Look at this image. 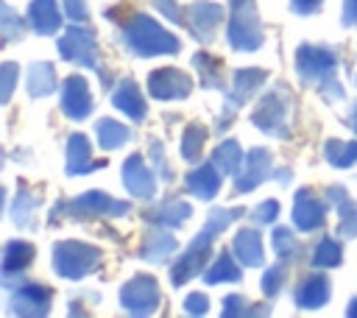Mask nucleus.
I'll return each instance as SVG.
<instances>
[{
  "label": "nucleus",
  "instance_id": "8fccbe9b",
  "mask_svg": "<svg viewBox=\"0 0 357 318\" xmlns=\"http://www.w3.org/2000/svg\"><path fill=\"white\" fill-rule=\"evenodd\" d=\"M343 25H357V0L343 3Z\"/></svg>",
  "mask_w": 357,
  "mask_h": 318
},
{
  "label": "nucleus",
  "instance_id": "4468645a",
  "mask_svg": "<svg viewBox=\"0 0 357 318\" xmlns=\"http://www.w3.org/2000/svg\"><path fill=\"white\" fill-rule=\"evenodd\" d=\"M220 22H223V6H218V3L201 0L187 8V28L198 42H212Z\"/></svg>",
  "mask_w": 357,
  "mask_h": 318
},
{
  "label": "nucleus",
  "instance_id": "bb28decb",
  "mask_svg": "<svg viewBox=\"0 0 357 318\" xmlns=\"http://www.w3.org/2000/svg\"><path fill=\"white\" fill-rule=\"evenodd\" d=\"M25 89L31 98H47L56 89V67L50 61H33L25 75Z\"/></svg>",
  "mask_w": 357,
  "mask_h": 318
},
{
  "label": "nucleus",
  "instance_id": "f704fd0d",
  "mask_svg": "<svg viewBox=\"0 0 357 318\" xmlns=\"http://www.w3.org/2000/svg\"><path fill=\"white\" fill-rule=\"evenodd\" d=\"M22 33H25L22 17H20L8 3H3V6H0V36H3V42H6V45H8V42H17Z\"/></svg>",
  "mask_w": 357,
  "mask_h": 318
},
{
  "label": "nucleus",
  "instance_id": "f8f14e48",
  "mask_svg": "<svg viewBox=\"0 0 357 318\" xmlns=\"http://www.w3.org/2000/svg\"><path fill=\"white\" fill-rule=\"evenodd\" d=\"M148 92L156 100H184L192 92V81L176 67H159L148 75Z\"/></svg>",
  "mask_w": 357,
  "mask_h": 318
},
{
  "label": "nucleus",
  "instance_id": "39448f33",
  "mask_svg": "<svg viewBox=\"0 0 357 318\" xmlns=\"http://www.w3.org/2000/svg\"><path fill=\"white\" fill-rule=\"evenodd\" d=\"M100 248L81 240H59L53 245V271L61 279L78 282L100 268Z\"/></svg>",
  "mask_w": 357,
  "mask_h": 318
},
{
  "label": "nucleus",
  "instance_id": "4be33fe9",
  "mask_svg": "<svg viewBox=\"0 0 357 318\" xmlns=\"http://www.w3.org/2000/svg\"><path fill=\"white\" fill-rule=\"evenodd\" d=\"M231 251L234 257L245 265V268H259L262 259H265V248H262V237L257 229L245 226L234 234V243H231Z\"/></svg>",
  "mask_w": 357,
  "mask_h": 318
},
{
  "label": "nucleus",
  "instance_id": "5fc2aeb1",
  "mask_svg": "<svg viewBox=\"0 0 357 318\" xmlns=\"http://www.w3.org/2000/svg\"><path fill=\"white\" fill-rule=\"evenodd\" d=\"M354 84H357V78H354Z\"/></svg>",
  "mask_w": 357,
  "mask_h": 318
},
{
  "label": "nucleus",
  "instance_id": "6e6552de",
  "mask_svg": "<svg viewBox=\"0 0 357 318\" xmlns=\"http://www.w3.org/2000/svg\"><path fill=\"white\" fill-rule=\"evenodd\" d=\"M215 237H218V234H212L209 229H201V232L192 237V243L178 254V259H176L173 268H170V282H173V287H181V285H187L190 279H195L198 273L206 271V262H209V257H212V243H215Z\"/></svg>",
  "mask_w": 357,
  "mask_h": 318
},
{
  "label": "nucleus",
  "instance_id": "7c9ffc66",
  "mask_svg": "<svg viewBox=\"0 0 357 318\" xmlns=\"http://www.w3.org/2000/svg\"><path fill=\"white\" fill-rule=\"evenodd\" d=\"M240 265H237V259H231V254L229 251H220L218 257H215V262L204 271V282L206 285H223V282H240Z\"/></svg>",
  "mask_w": 357,
  "mask_h": 318
},
{
  "label": "nucleus",
  "instance_id": "ea45409f",
  "mask_svg": "<svg viewBox=\"0 0 357 318\" xmlns=\"http://www.w3.org/2000/svg\"><path fill=\"white\" fill-rule=\"evenodd\" d=\"M271 245H273V254L276 257H284V259H290L296 254V248H298L290 226H276L273 234H271Z\"/></svg>",
  "mask_w": 357,
  "mask_h": 318
},
{
  "label": "nucleus",
  "instance_id": "de8ad7c7",
  "mask_svg": "<svg viewBox=\"0 0 357 318\" xmlns=\"http://www.w3.org/2000/svg\"><path fill=\"white\" fill-rule=\"evenodd\" d=\"M61 3H64V14H67V20H73V22H84V20L89 17L84 0H61Z\"/></svg>",
  "mask_w": 357,
  "mask_h": 318
},
{
  "label": "nucleus",
  "instance_id": "f03ea898",
  "mask_svg": "<svg viewBox=\"0 0 357 318\" xmlns=\"http://www.w3.org/2000/svg\"><path fill=\"white\" fill-rule=\"evenodd\" d=\"M296 73L304 84L318 86L326 98H343V86L337 81V53L326 45H301L296 50Z\"/></svg>",
  "mask_w": 357,
  "mask_h": 318
},
{
  "label": "nucleus",
  "instance_id": "a211bd4d",
  "mask_svg": "<svg viewBox=\"0 0 357 318\" xmlns=\"http://www.w3.org/2000/svg\"><path fill=\"white\" fill-rule=\"evenodd\" d=\"M64 156H67V165H64L67 176H84V173H95V170L106 167L103 159H92V145H89L86 134H70Z\"/></svg>",
  "mask_w": 357,
  "mask_h": 318
},
{
  "label": "nucleus",
  "instance_id": "423d86ee",
  "mask_svg": "<svg viewBox=\"0 0 357 318\" xmlns=\"http://www.w3.org/2000/svg\"><path fill=\"white\" fill-rule=\"evenodd\" d=\"M226 39L234 50L251 53L262 47V25L257 14L254 0H229V22H226Z\"/></svg>",
  "mask_w": 357,
  "mask_h": 318
},
{
  "label": "nucleus",
  "instance_id": "4c0bfd02",
  "mask_svg": "<svg viewBox=\"0 0 357 318\" xmlns=\"http://www.w3.org/2000/svg\"><path fill=\"white\" fill-rule=\"evenodd\" d=\"M287 265H290V259H279L276 265H271L265 273H262V293L268 296V298H273V296H279V290H282V285H284V279H287Z\"/></svg>",
  "mask_w": 357,
  "mask_h": 318
},
{
  "label": "nucleus",
  "instance_id": "1a4fd4ad",
  "mask_svg": "<svg viewBox=\"0 0 357 318\" xmlns=\"http://www.w3.org/2000/svg\"><path fill=\"white\" fill-rule=\"evenodd\" d=\"M59 53H61L67 61H75V64L89 67V70H95V73L103 75L98 42H95V33H92L89 28H81V25L67 28L64 36H59Z\"/></svg>",
  "mask_w": 357,
  "mask_h": 318
},
{
  "label": "nucleus",
  "instance_id": "cd10ccee",
  "mask_svg": "<svg viewBox=\"0 0 357 318\" xmlns=\"http://www.w3.org/2000/svg\"><path fill=\"white\" fill-rule=\"evenodd\" d=\"M212 162H215V167H218L223 176H237L240 167H243V162H245L240 142H237V139H223V142L212 151Z\"/></svg>",
  "mask_w": 357,
  "mask_h": 318
},
{
  "label": "nucleus",
  "instance_id": "0eeeda50",
  "mask_svg": "<svg viewBox=\"0 0 357 318\" xmlns=\"http://www.w3.org/2000/svg\"><path fill=\"white\" fill-rule=\"evenodd\" d=\"M268 81V73L259 70V67H240L234 70L231 75V89L226 92V100H223V112L218 117V131H226L231 126V120L237 117L240 106Z\"/></svg>",
  "mask_w": 357,
  "mask_h": 318
},
{
  "label": "nucleus",
  "instance_id": "49530a36",
  "mask_svg": "<svg viewBox=\"0 0 357 318\" xmlns=\"http://www.w3.org/2000/svg\"><path fill=\"white\" fill-rule=\"evenodd\" d=\"M206 310H209L206 293H190L184 298V312H190V315H206Z\"/></svg>",
  "mask_w": 357,
  "mask_h": 318
},
{
  "label": "nucleus",
  "instance_id": "58836bf2",
  "mask_svg": "<svg viewBox=\"0 0 357 318\" xmlns=\"http://www.w3.org/2000/svg\"><path fill=\"white\" fill-rule=\"evenodd\" d=\"M337 234L340 237H357V204L351 198L337 204Z\"/></svg>",
  "mask_w": 357,
  "mask_h": 318
},
{
  "label": "nucleus",
  "instance_id": "ddd939ff",
  "mask_svg": "<svg viewBox=\"0 0 357 318\" xmlns=\"http://www.w3.org/2000/svg\"><path fill=\"white\" fill-rule=\"evenodd\" d=\"M273 176V159L265 148H251L245 153V162L234 179V195H245L251 190H257L265 179Z\"/></svg>",
  "mask_w": 357,
  "mask_h": 318
},
{
  "label": "nucleus",
  "instance_id": "6ab92c4d",
  "mask_svg": "<svg viewBox=\"0 0 357 318\" xmlns=\"http://www.w3.org/2000/svg\"><path fill=\"white\" fill-rule=\"evenodd\" d=\"M192 215V206L181 198H167V201H159L153 206H148L142 212V218L148 223H156V226H167V229H176L181 223H187Z\"/></svg>",
  "mask_w": 357,
  "mask_h": 318
},
{
  "label": "nucleus",
  "instance_id": "473e14b6",
  "mask_svg": "<svg viewBox=\"0 0 357 318\" xmlns=\"http://www.w3.org/2000/svg\"><path fill=\"white\" fill-rule=\"evenodd\" d=\"M36 206H39V198L31 195L25 187H20V192H17V198H14L11 209H8L11 223L20 226V229H28V226L33 223V209H36Z\"/></svg>",
  "mask_w": 357,
  "mask_h": 318
},
{
  "label": "nucleus",
  "instance_id": "dca6fc26",
  "mask_svg": "<svg viewBox=\"0 0 357 318\" xmlns=\"http://www.w3.org/2000/svg\"><path fill=\"white\" fill-rule=\"evenodd\" d=\"M123 184H126V190H128L134 198H142V201L153 198V192H156V176H153V170L145 165L142 153H131V156L123 162Z\"/></svg>",
  "mask_w": 357,
  "mask_h": 318
},
{
  "label": "nucleus",
  "instance_id": "72a5a7b5",
  "mask_svg": "<svg viewBox=\"0 0 357 318\" xmlns=\"http://www.w3.org/2000/svg\"><path fill=\"white\" fill-rule=\"evenodd\" d=\"M324 159L332 167H351L357 165V139L354 142H340V139H329L324 145Z\"/></svg>",
  "mask_w": 357,
  "mask_h": 318
},
{
  "label": "nucleus",
  "instance_id": "5701e85b",
  "mask_svg": "<svg viewBox=\"0 0 357 318\" xmlns=\"http://www.w3.org/2000/svg\"><path fill=\"white\" fill-rule=\"evenodd\" d=\"M33 245L28 240H8L3 245V285H11L14 273H22L33 262Z\"/></svg>",
  "mask_w": 357,
  "mask_h": 318
},
{
  "label": "nucleus",
  "instance_id": "2eb2a0df",
  "mask_svg": "<svg viewBox=\"0 0 357 318\" xmlns=\"http://www.w3.org/2000/svg\"><path fill=\"white\" fill-rule=\"evenodd\" d=\"M92 92L81 75H67L61 84V112L70 120H84L92 112Z\"/></svg>",
  "mask_w": 357,
  "mask_h": 318
},
{
  "label": "nucleus",
  "instance_id": "603ef678",
  "mask_svg": "<svg viewBox=\"0 0 357 318\" xmlns=\"http://www.w3.org/2000/svg\"><path fill=\"white\" fill-rule=\"evenodd\" d=\"M346 312H349V315H357V296L349 301V310H346Z\"/></svg>",
  "mask_w": 357,
  "mask_h": 318
},
{
  "label": "nucleus",
  "instance_id": "9d476101",
  "mask_svg": "<svg viewBox=\"0 0 357 318\" xmlns=\"http://www.w3.org/2000/svg\"><path fill=\"white\" fill-rule=\"evenodd\" d=\"M120 304L131 315H151L159 307V285L148 273H134L120 287Z\"/></svg>",
  "mask_w": 357,
  "mask_h": 318
},
{
  "label": "nucleus",
  "instance_id": "e433bc0d",
  "mask_svg": "<svg viewBox=\"0 0 357 318\" xmlns=\"http://www.w3.org/2000/svg\"><path fill=\"white\" fill-rule=\"evenodd\" d=\"M245 215V209L243 206H229V209H212L209 215H206V220H204V229H209L212 234H223L237 218H243Z\"/></svg>",
  "mask_w": 357,
  "mask_h": 318
},
{
  "label": "nucleus",
  "instance_id": "2f4dec72",
  "mask_svg": "<svg viewBox=\"0 0 357 318\" xmlns=\"http://www.w3.org/2000/svg\"><path fill=\"white\" fill-rule=\"evenodd\" d=\"M204 142H206V128L201 123H190L181 131V159L187 162H198L204 153Z\"/></svg>",
  "mask_w": 357,
  "mask_h": 318
},
{
  "label": "nucleus",
  "instance_id": "b1692460",
  "mask_svg": "<svg viewBox=\"0 0 357 318\" xmlns=\"http://www.w3.org/2000/svg\"><path fill=\"white\" fill-rule=\"evenodd\" d=\"M176 245H178V243H176V237H173V234H167V232H162V229H151V232H145V237H142L139 259L153 262V265L167 262V259L173 257Z\"/></svg>",
  "mask_w": 357,
  "mask_h": 318
},
{
  "label": "nucleus",
  "instance_id": "37998d69",
  "mask_svg": "<svg viewBox=\"0 0 357 318\" xmlns=\"http://www.w3.org/2000/svg\"><path fill=\"white\" fill-rule=\"evenodd\" d=\"M151 162H153V167L162 173V179H165V181H170V179H173L170 165H167V159H165V148H162V142H159V139H153V142H151Z\"/></svg>",
  "mask_w": 357,
  "mask_h": 318
},
{
  "label": "nucleus",
  "instance_id": "a19ab883",
  "mask_svg": "<svg viewBox=\"0 0 357 318\" xmlns=\"http://www.w3.org/2000/svg\"><path fill=\"white\" fill-rule=\"evenodd\" d=\"M17 75H20V67L14 61H6L0 67V103H8L11 100V92L17 86Z\"/></svg>",
  "mask_w": 357,
  "mask_h": 318
},
{
  "label": "nucleus",
  "instance_id": "09e8293b",
  "mask_svg": "<svg viewBox=\"0 0 357 318\" xmlns=\"http://www.w3.org/2000/svg\"><path fill=\"white\" fill-rule=\"evenodd\" d=\"M321 3H324V0H290V8H293V14L307 17V14L318 11V8H321Z\"/></svg>",
  "mask_w": 357,
  "mask_h": 318
},
{
  "label": "nucleus",
  "instance_id": "c756f323",
  "mask_svg": "<svg viewBox=\"0 0 357 318\" xmlns=\"http://www.w3.org/2000/svg\"><path fill=\"white\" fill-rule=\"evenodd\" d=\"M192 67L198 70V75H201V86H204V89H220V92L226 89V86H223L220 59H215V56L198 50V53L192 56Z\"/></svg>",
  "mask_w": 357,
  "mask_h": 318
},
{
  "label": "nucleus",
  "instance_id": "393cba45",
  "mask_svg": "<svg viewBox=\"0 0 357 318\" xmlns=\"http://www.w3.org/2000/svg\"><path fill=\"white\" fill-rule=\"evenodd\" d=\"M112 103H114L123 114H128L131 120H137V123L148 114V106H145V98H142L139 86H137L134 81H128V78H123V81L117 84V89L112 92Z\"/></svg>",
  "mask_w": 357,
  "mask_h": 318
},
{
  "label": "nucleus",
  "instance_id": "a18cd8bd",
  "mask_svg": "<svg viewBox=\"0 0 357 318\" xmlns=\"http://www.w3.org/2000/svg\"><path fill=\"white\" fill-rule=\"evenodd\" d=\"M153 6H156V11H159V14H165L170 22L187 25V17H184V11L178 8V3H176V0H153Z\"/></svg>",
  "mask_w": 357,
  "mask_h": 318
},
{
  "label": "nucleus",
  "instance_id": "f257e3e1",
  "mask_svg": "<svg viewBox=\"0 0 357 318\" xmlns=\"http://www.w3.org/2000/svg\"><path fill=\"white\" fill-rule=\"evenodd\" d=\"M123 42H126V47L134 56H142V59H151V56H173V53L181 50L178 39L167 28H162L153 17H148L142 11H134L123 22Z\"/></svg>",
  "mask_w": 357,
  "mask_h": 318
},
{
  "label": "nucleus",
  "instance_id": "864d4df0",
  "mask_svg": "<svg viewBox=\"0 0 357 318\" xmlns=\"http://www.w3.org/2000/svg\"><path fill=\"white\" fill-rule=\"evenodd\" d=\"M351 128H354V134H357V106H354V112H351Z\"/></svg>",
  "mask_w": 357,
  "mask_h": 318
},
{
  "label": "nucleus",
  "instance_id": "c9c22d12",
  "mask_svg": "<svg viewBox=\"0 0 357 318\" xmlns=\"http://www.w3.org/2000/svg\"><path fill=\"white\" fill-rule=\"evenodd\" d=\"M340 259H343V251H340L337 240H332V237L318 240V245L312 251V265H318V268H337Z\"/></svg>",
  "mask_w": 357,
  "mask_h": 318
},
{
  "label": "nucleus",
  "instance_id": "9b49d317",
  "mask_svg": "<svg viewBox=\"0 0 357 318\" xmlns=\"http://www.w3.org/2000/svg\"><path fill=\"white\" fill-rule=\"evenodd\" d=\"M50 287L39 285V282H25L20 287L11 290L8 296V312L11 315H25V318H42L50 312Z\"/></svg>",
  "mask_w": 357,
  "mask_h": 318
},
{
  "label": "nucleus",
  "instance_id": "aec40b11",
  "mask_svg": "<svg viewBox=\"0 0 357 318\" xmlns=\"http://www.w3.org/2000/svg\"><path fill=\"white\" fill-rule=\"evenodd\" d=\"M293 301L298 310H318L329 301V279L324 273H310L304 276L296 290H293Z\"/></svg>",
  "mask_w": 357,
  "mask_h": 318
},
{
  "label": "nucleus",
  "instance_id": "c85d7f7f",
  "mask_svg": "<svg viewBox=\"0 0 357 318\" xmlns=\"http://www.w3.org/2000/svg\"><path fill=\"white\" fill-rule=\"evenodd\" d=\"M95 131H98V142H100L103 151H117L131 139V128L117 123V120H112V117H100Z\"/></svg>",
  "mask_w": 357,
  "mask_h": 318
},
{
  "label": "nucleus",
  "instance_id": "f3484780",
  "mask_svg": "<svg viewBox=\"0 0 357 318\" xmlns=\"http://www.w3.org/2000/svg\"><path fill=\"white\" fill-rule=\"evenodd\" d=\"M326 220V204L307 187H301L293 198V223L301 232H315Z\"/></svg>",
  "mask_w": 357,
  "mask_h": 318
},
{
  "label": "nucleus",
  "instance_id": "c03bdc74",
  "mask_svg": "<svg viewBox=\"0 0 357 318\" xmlns=\"http://www.w3.org/2000/svg\"><path fill=\"white\" fill-rule=\"evenodd\" d=\"M251 215H254L257 223H273V220L279 218V201H276V198H268V201H262Z\"/></svg>",
  "mask_w": 357,
  "mask_h": 318
},
{
  "label": "nucleus",
  "instance_id": "412c9836",
  "mask_svg": "<svg viewBox=\"0 0 357 318\" xmlns=\"http://www.w3.org/2000/svg\"><path fill=\"white\" fill-rule=\"evenodd\" d=\"M184 184H187V192H192L195 198H201V201H212V198L218 195V190H220V170L215 167V162H209V165H198L195 170L187 173Z\"/></svg>",
  "mask_w": 357,
  "mask_h": 318
},
{
  "label": "nucleus",
  "instance_id": "a878e982",
  "mask_svg": "<svg viewBox=\"0 0 357 318\" xmlns=\"http://www.w3.org/2000/svg\"><path fill=\"white\" fill-rule=\"evenodd\" d=\"M28 22L39 36H53L61 28V14L56 8V0H31Z\"/></svg>",
  "mask_w": 357,
  "mask_h": 318
},
{
  "label": "nucleus",
  "instance_id": "20e7f679",
  "mask_svg": "<svg viewBox=\"0 0 357 318\" xmlns=\"http://www.w3.org/2000/svg\"><path fill=\"white\" fill-rule=\"evenodd\" d=\"M128 209H131L128 201L112 198L103 190H89V192H81L73 201H59L50 209V223H59L61 218H75V220H84V218H123V215H128Z\"/></svg>",
  "mask_w": 357,
  "mask_h": 318
},
{
  "label": "nucleus",
  "instance_id": "7ed1b4c3",
  "mask_svg": "<svg viewBox=\"0 0 357 318\" xmlns=\"http://www.w3.org/2000/svg\"><path fill=\"white\" fill-rule=\"evenodd\" d=\"M290 112H293V95L284 84H276L271 86L259 103L254 106L251 112V126H257L262 134L268 137H276V139H287L293 134V126H290Z\"/></svg>",
  "mask_w": 357,
  "mask_h": 318
},
{
  "label": "nucleus",
  "instance_id": "3c124183",
  "mask_svg": "<svg viewBox=\"0 0 357 318\" xmlns=\"http://www.w3.org/2000/svg\"><path fill=\"white\" fill-rule=\"evenodd\" d=\"M326 198H329V201H332V204L337 206L340 201H346V198H349V192H346V187L335 184V187H329V190H326Z\"/></svg>",
  "mask_w": 357,
  "mask_h": 318
},
{
  "label": "nucleus",
  "instance_id": "79ce46f5",
  "mask_svg": "<svg viewBox=\"0 0 357 318\" xmlns=\"http://www.w3.org/2000/svg\"><path fill=\"white\" fill-rule=\"evenodd\" d=\"M248 298L245 296H237V293H231V296H226L223 298V307H220V315L223 318H237V315H248Z\"/></svg>",
  "mask_w": 357,
  "mask_h": 318
}]
</instances>
